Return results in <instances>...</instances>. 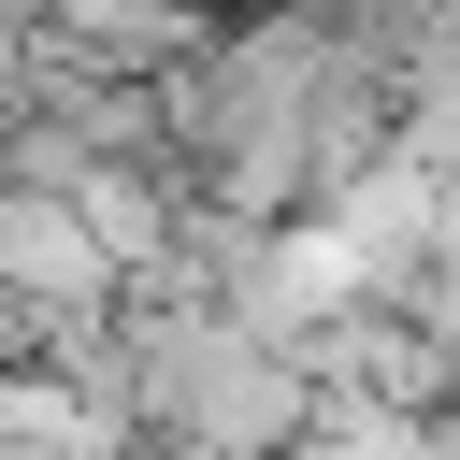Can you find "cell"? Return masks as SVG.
<instances>
[{"mask_svg": "<svg viewBox=\"0 0 460 460\" xmlns=\"http://www.w3.org/2000/svg\"><path fill=\"white\" fill-rule=\"evenodd\" d=\"M0 460H129V402L86 359V331H29L0 359Z\"/></svg>", "mask_w": 460, "mask_h": 460, "instance_id": "6da1fadb", "label": "cell"}, {"mask_svg": "<svg viewBox=\"0 0 460 460\" xmlns=\"http://www.w3.org/2000/svg\"><path fill=\"white\" fill-rule=\"evenodd\" d=\"M0 288H14L29 331H86V316H115V259H101V230L72 216V187L0 172Z\"/></svg>", "mask_w": 460, "mask_h": 460, "instance_id": "7a4b0ae2", "label": "cell"}, {"mask_svg": "<svg viewBox=\"0 0 460 460\" xmlns=\"http://www.w3.org/2000/svg\"><path fill=\"white\" fill-rule=\"evenodd\" d=\"M14 345H29V316H14V288H0V359H14Z\"/></svg>", "mask_w": 460, "mask_h": 460, "instance_id": "3957f363", "label": "cell"}]
</instances>
